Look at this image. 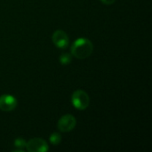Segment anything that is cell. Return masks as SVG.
I'll use <instances>...</instances> for the list:
<instances>
[{"label": "cell", "mask_w": 152, "mask_h": 152, "mask_svg": "<svg viewBox=\"0 0 152 152\" xmlns=\"http://www.w3.org/2000/svg\"><path fill=\"white\" fill-rule=\"evenodd\" d=\"M76 124H77L76 118L70 114H66L60 118L58 122V128L61 132L63 133L70 132L75 128Z\"/></svg>", "instance_id": "cell-4"}, {"label": "cell", "mask_w": 152, "mask_h": 152, "mask_svg": "<svg viewBox=\"0 0 152 152\" xmlns=\"http://www.w3.org/2000/svg\"><path fill=\"white\" fill-rule=\"evenodd\" d=\"M72 105L79 110H85L90 102V99L88 94L83 90H77L73 93L71 97Z\"/></svg>", "instance_id": "cell-2"}, {"label": "cell", "mask_w": 152, "mask_h": 152, "mask_svg": "<svg viewBox=\"0 0 152 152\" xmlns=\"http://www.w3.org/2000/svg\"><path fill=\"white\" fill-rule=\"evenodd\" d=\"M61 142V136L58 133H53L50 135V142L53 145H58Z\"/></svg>", "instance_id": "cell-7"}, {"label": "cell", "mask_w": 152, "mask_h": 152, "mask_svg": "<svg viewBox=\"0 0 152 152\" xmlns=\"http://www.w3.org/2000/svg\"><path fill=\"white\" fill-rule=\"evenodd\" d=\"M94 50L92 42L85 37L77 38L71 46V53L74 57L83 60L89 57Z\"/></svg>", "instance_id": "cell-1"}, {"label": "cell", "mask_w": 152, "mask_h": 152, "mask_svg": "<svg viewBox=\"0 0 152 152\" xmlns=\"http://www.w3.org/2000/svg\"><path fill=\"white\" fill-rule=\"evenodd\" d=\"M52 39L53 44L56 45V47L60 49H65L69 45V37L67 33L61 29H58L54 31Z\"/></svg>", "instance_id": "cell-5"}, {"label": "cell", "mask_w": 152, "mask_h": 152, "mask_svg": "<svg viewBox=\"0 0 152 152\" xmlns=\"http://www.w3.org/2000/svg\"><path fill=\"white\" fill-rule=\"evenodd\" d=\"M71 59H72V57H71V55L69 53H62L60 56V61L63 65L69 64L71 61Z\"/></svg>", "instance_id": "cell-8"}, {"label": "cell", "mask_w": 152, "mask_h": 152, "mask_svg": "<svg viewBox=\"0 0 152 152\" xmlns=\"http://www.w3.org/2000/svg\"><path fill=\"white\" fill-rule=\"evenodd\" d=\"M26 141L22 138H17L14 141V146L19 149H23L26 147Z\"/></svg>", "instance_id": "cell-9"}, {"label": "cell", "mask_w": 152, "mask_h": 152, "mask_svg": "<svg viewBox=\"0 0 152 152\" xmlns=\"http://www.w3.org/2000/svg\"><path fill=\"white\" fill-rule=\"evenodd\" d=\"M26 149L28 152H46L49 147L46 142L41 138H33L26 143Z\"/></svg>", "instance_id": "cell-3"}, {"label": "cell", "mask_w": 152, "mask_h": 152, "mask_svg": "<svg viewBox=\"0 0 152 152\" xmlns=\"http://www.w3.org/2000/svg\"><path fill=\"white\" fill-rule=\"evenodd\" d=\"M17 100L10 94L0 96V110L3 111H12L17 107Z\"/></svg>", "instance_id": "cell-6"}, {"label": "cell", "mask_w": 152, "mask_h": 152, "mask_svg": "<svg viewBox=\"0 0 152 152\" xmlns=\"http://www.w3.org/2000/svg\"><path fill=\"white\" fill-rule=\"evenodd\" d=\"M103 4H114L115 3V1L116 0H101Z\"/></svg>", "instance_id": "cell-10"}]
</instances>
